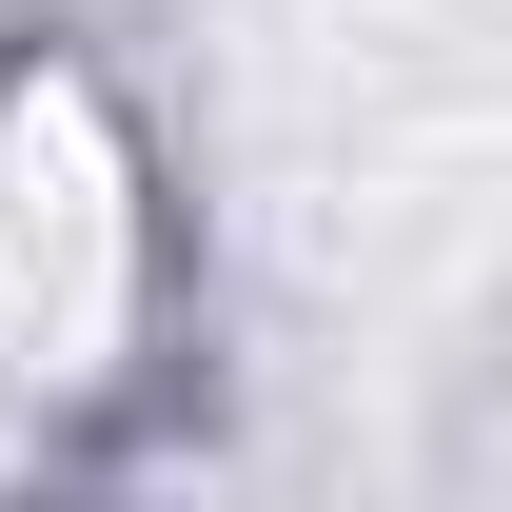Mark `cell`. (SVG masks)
<instances>
[{"instance_id": "obj_1", "label": "cell", "mask_w": 512, "mask_h": 512, "mask_svg": "<svg viewBox=\"0 0 512 512\" xmlns=\"http://www.w3.org/2000/svg\"><path fill=\"white\" fill-rule=\"evenodd\" d=\"M158 355V138L79 40H0V414L99 434Z\"/></svg>"}]
</instances>
